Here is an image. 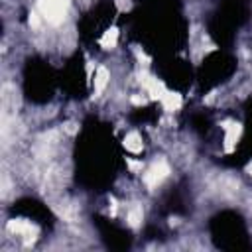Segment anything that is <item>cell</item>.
Returning <instances> with one entry per match:
<instances>
[{
  "label": "cell",
  "mask_w": 252,
  "mask_h": 252,
  "mask_svg": "<svg viewBox=\"0 0 252 252\" xmlns=\"http://www.w3.org/2000/svg\"><path fill=\"white\" fill-rule=\"evenodd\" d=\"M67 0H37L39 16L49 24H61L67 14Z\"/></svg>",
  "instance_id": "obj_1"
},
{
  "label": "cell",
  "mask_w": 252,
  "mask_h": 252,
  "mask_svg": "<svg viewBox=\"0 0 252 252\" xmlns=\"http://www.w3.org/2000/svg\"><path fill=\"white\" fill-rule=\"evenodd\" d=\"M8 232L14 234V236H18V238H22L26 244H30L37 236V226L32 224V222H28V220H16L14 219V220L8 222Z\"/></svg>",
  "instance_id": "obj_2"
},
{
  "label": "cell",
  "mask_w": 252,
  "mask_h": 252,
  "mask_svg": "<svg viewBox=\"0 0 252 252\" xmlns=\"http://www.w3.org/2000/svg\"><path fill=\"white\" fill-rule=\"evenodd\" d=\"M167 175H169V165H167L163 159H159V161H156V163L146 171L144 181H146L148 187H158Z\"/></svg>",
  "instance_id": "obj_3"
},
{
  "label": "cell",
  "mask_w": 252,
  "mask_h": 252,
  "mask_svg": "<svg viewBox=\"0 0 252 252\" xmlns=\"http://www.w3.org/2000/svg\"><path fill=\"white\" fill-rule=\"evenodd\" d=\"M106 83H108V71H106L104 67H100V69L96 71V75H94V93L100 94V93L104 91Z\"/></svg>",
  "instance_id": "obj_4"
},
{
  "label": "cell",
  "mask_w": 252,
  "mask_h": 252,
  "mask_svg": "<svg viewBox=\"0 0 252 252\" xmlns=\"http://www.w3.org/2000/svg\"><path fill=\"white\" fill-rule=\"evenodd\" d=\"M124 146H126L130 152H140V150H142V142H140V136H138L136 132L128 134V136H126V140H124Z\"/></svg>",
  "instance_id": "obj_5"
},
{
  "label": "cell",
  "mask_w": 252,
  "mask_h": 252,
  "mask_svg": "<svg viewBox=\"0 0 252 252\" xmlns=\"http://www.w3.org/2000/svg\"><path fill=\"white\" fill-rule=\"evenodd\" d=\"M116 37H118V32H116V30H108V32L102 35V39H100L102 47H106V49L114 47V43H116Z\"/></svg>",
  "instance_id": "obj_6"
},
{
  "label": "cell",
  "mask_w": 252,
  "mask_h": 252,
  "mask_svg": "<svg viewBox=\"0 0 252 252\" xmlns=\"http://www.w3.org/2000/svg\"><path fill=\"white\" fill-rule=\"evenodd\" d=\"M140 220H142V209H140L138 205H134V207L128 211V222H130L132 226H138Z\"/></svg>",
  "instance_id": "obj_7"
},
{
  "label": "cell",
  "mask_w": 252,
  "mask_h": 252,
  "mask_svg": "<svg viewBox=\"0 0 252 252\" xmlns=\"http://www.w3.org/2000/svg\"><path fill=\"white\" fill-rule=\"evenodd\" d=\"M246 171H248V173H250V175H252V161H250V163H248V165H246Z\"/></svg>",
  "instance_id": "obj_8"
}]
</instances>
